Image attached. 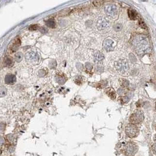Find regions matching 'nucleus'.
I'll list each match as a JSON object with an SVG mask.
<instances>
[{
	"label": "nucleus",
	"mask_w": 156,
	"mask_h": 156,
	"mask_svg": "<svg viewBox=\"0 0 156 156\" xmlns=\"http://www.w3.org/2000/svg\"><path fill=\"white\" fill-rule=\"evenodd\" d=\"M133 45L136 52L139 54H141L144 53L147 49L148 42L146 36L140 35L134 39L133 42Z\"/></svg>",
	"instance_id": "f257e3e1"
},
{
	"label": "nucleus",
	"mask_w": 156,
	"mask_h": 156,
	"mask_svg": "<svg viewBox=\"0 0 156 156\" xmlns=\"http://www.w3.org/2000/svg\"><path fill=\"white\" fill-rule=\"evenodd\" d=\"M144 119V115L143 112L138 110L132 115L130 117V122L131 124H138L143 121Z\"/></svg>",
	"instance_id": "f03ea898"
},
{
	"label": "nucleus",
	"mask_w": 156,
	"mask_h": 156,
	"mask_svg": "<svg viewBox=\"0 0 156 156\" xmlns=\"http://www.w3.org/2000/svg\"><path fill=\"white\" fill-rule=\"evenodd\" d=\"M125 132L126 134L130 138H134L138 135L139 129L134 125L130 124L126 127Z\"/></svg>",
	"instance_id": "7ed1b4c3"
},
{
	"label": "nucleus",
	"mask_w": 156,
	"mask_h": 156,
	"mask_svg": "<svg viewBox=\"0 0 156 156\" xmlns=\"http://www.w3.org/2000/svg\"><path fill=\"white\" fill-rule=\"evenodd\" d=\"M138 148L137 145L134 144V143H129L126 146L125 148V152L126 156H134L137 151Z\"/></svg>",
	"instance_id": "20e7f679"
},
{
	"label": "nucleus",
	"mask_w": 156,
	"mask_h": 156,
	"mask_svg": "<svg viewBox=\"0 0 156 156\" xmlns=\"http://www.w3.org/2000/svg\"><path fill=\"white\" fill-rule=\"evenodd\" d=\"M116 68L120 73H125L129 70V64L126 61L120 60L116 63Z\"/></svg>",
	"instance_id": "39448f33"
},
{
	"label": "nucleus",
	"mask_w": 156,
	"mask_h": 156,
	"mask_svg": "<svg viewBox=\"0 0 156 156\" xmlns=\"http://www.w3.org/2000/svg\"><path fill=\"white\" fill-rule=\"evenodd\" d=\"M109 26V21L104 18H101L98 20L97 28L100 30H103Z\"/></svg>",
	"instance_id": "423d86ee"
},
{
	"label": "nucleus",
	"mask_w": 156,
	"mask_h": 156,
	"mask_svg": "<svg viewBox=\"0 0 156 156\" xmlns=\"http://www.w3.org/2000/svg\"><path fill=\"white\" fill-rule=\"evenodd\" d=\"M105 11L108 15L112 16L116 14L117 8L114 4H108L105 7Z\"/></svg>",
	"instance_id": "0eeeda50"
},
{
	"label": "nucleus",
	"mask_w": 156,
	"mask_h": 156,
	"mask_svg": "<svg viewBox=\"0 0 156 156\" xmlns=\"http://www.w3.org/2000/svg\"><path fill=\"white\" fill-rule=\"evenodd\" d=\"M113 43V41L111 39H107L106 40H105L103 42V47L105 48V49L107 51V52H111V51L113 50V47L112 46V45Z\"/></svg>",
	"instance_id": "6e6552de"
},
{
	"label": "nucleus",
	"mask_w": 156,
	"mask_h": 156,
	"mask_svg": "<svg viewBox=\"0 0 156 156\" xmlns=\"http://www.w3.org/2000/svg\"><path fill=\"white\" fill-rule=\"evenodd\" d=\"M26 59L28 61H31V62H35V61L39 60V56L36 53L33 52H29L26 54Z\"/></svg>",
	"instance_id": "1a4fd4ad"
},
{
	"label": "nucleus",
	"mask_w": 156,
	"mask_h": 156,
	"mask_svg": "<svg viewBox=\"0 0 156 156\" xmlns=\"http://www.w3.org/2000/svg\"><path fill=\"white\" fill-rule=\"evenodd\" d=\"M16 81V77L13 74H7L5 77V83L7 84L12 85Z\"/></svg>",
	"instance_id": "9d476101"
},
{
	"label": "nucleus",
	"mask_w": 156,
	"mask_h": 156,
	"mask_svg": "<svg viewBox=\"0 0 156 156\" xmlns=\"http://www.w3.org/2000/svg\"><path fill=\"white\" fill-rule=\"evenodd\" d=\"M20 44H21V40L20 39H19V38H16V39H15V40H14V42L13 43V44H12V46H11V51H12V52L16 51L18 50L19 46H20Z\"/></svg>",
	"instance_id": "9b49d317"
},
{
	"label": "nucleus",
	"mask_w": 156,
	"mask_h": 156,
	"mask_svg": "<svg viewBox=\"0 0 156 156\" xmlns=\"http://www.w3.org/2000/svg\"><path fill=\"white\" fill-rule=\"evenodd\" d=\"M129 17L132 20H135L137 19V12L133 9H129L127 11Z\"/></svg>",
	"instance_id": "f8f14e48"
},
{
	"label": "nucleus",
	"mask_w": 156,
	"mask_h": 156,
	"mask_svg": "<svg viewBox=\"0 0 156 156\" xmlns=\"http://www.w3.org/2000/svg\"><path fill=\"white\" fill-rule=\"evenodd\" d=\"M104 55L100 52H96L94 53V59L96 62H100L104 59Z\"/></svg>",
	"instance_id": "ddd939ff"
},
{
	"label": "nucleus",
	"mask_w": 156,
	"mask_h": 156,
	"mask_svg": "<svg viewBox=\"0 0 156 156\" xmlns=\"http://www.w3.org/2000/svg\"><path fill=\"white\" fill-rule=\"evenodd\" d=\"M106 93L109 96L110 98L113 99V100L115 99L116 94H115V90H113V89L108 88L106 91Z\"/></svg>",
	"instance_id": "4468645a"
},
{
	"label": "nucleus",
	"mask_w": 156,
	"mask_h": 156,
	"mask_svg": "<svg viewBox=\"0 0 156 156\" xmlns=\"http://www.w3.org/2000/svg\"><path fill=\"white\" fill-rule=\"evenodd\" d=\"M46 23L47 26L50 28H55L56 27V22L52 19H50L47 21Z\"/></svg>",
	"instance_id": "2eb2a0df"
},
{
	"label": "nucleus",
	"mask_w": 156,
	"mask_h": 156,
	"mask_svg": "<svg viewBox=\"0 0 156 156\" xmlns=\"http://www.w3.org/2000/svg\"><path fill=\"white\" fill-rule=\"evenodd\" d=\"M56 81L58 83L60 84H63L66 82V79L63 78V77L58 76L56 77Z\"/></svg>",
	"instance_id": "dca6fc26"
},
{
	"label": "nucleus",
	"mask_w": 156,
	"mask_h": 156,
	"mask_svg": "<svg viewBox=\"0 0 156 156\" xmlns=\"http://www.w3.org/2000/svg\"><path fill=\"white\" fill-rule=\"evenodd\" d=\"M7 94V89L4 86H0V97L5 96Z\"/></svg>",
	"instance_id": "f3484780"
},
{
	"label": "nucleus",
	"mask_w": 156,
	"mask_h": 156,
	"mask_svg": "<svg viewBox=\"0 0 156 156\" xmlns=\"http://www.w3.org/2000/svg\"><path fill=\"white\" fill-rule=\"evenodd\" d=\"M22 58H23V55H22V54L20 53V52L16 53V55H15V60H16V62H21V61L22 60Z\"/></svg>",
	"instance_id": "a211bd4d"
},
{
	"label": "nucleus",
	"mask_w": 156,
	"mask_h": 156,
	"mask_svg": "<svg viewBox=\"0 0 156 156\" xmlns=\"http://www.w3.org/2000/svg\"><path fill=\"white\" fill-rule=\"evenodd\" d=\"M70 12V9H63V11H60L59 12V15L60 16H64V15H68Z\"/></svg>",
	"instance_id": "6ab92c4d"
},
{
	"label": "nucleus",
	"mask_w": 156,
	"mask_h": 156,
	"mask_svg": "<svg viewBox=\"0 0 156 156\" xmlns=\"http://www.w3.org/2000/svg\"><path fill=\"white\" fill-rule=\"evenodd\" d=\"M120 83H121V85L123 87H127L129 85V82L127 80H126V79H122L121 81H120Z\"/></svg>",
	"instance_id": "aec40b11"
},
{
	"label": "nucleus",
	"mask_w": 156,
	"mask_h": 156,
	"mask_svg": "<svg viewBox=\"0 0 156 156\" xmlns=\"http://www.w3.org/2000/svg\"><path fill=\"white\" fill-rule=\"evenodd\" d=\"M5 64H6L7 66H11V65H12V64H13V60H12V59H11V58L8 57L5 59Z\"/></svg>",
	"instance_id": "412c9836"
},
{
	"label": "nucleus",
	"mask_w": 156,
	"mask_h": 156,
	"mask_svg": "<svg viewBox=\"0 0 156 156\" xmlns=\"http://www.w3.org/2000/svg\"><path fill=\"white\" fill-rule=\"evenodd\" d=\"M113 28H114L115 30L116 31H120L122 29V25L121 23H116L114 25Z\"/></svg>",
	"instance_id": "4be33fe9"
},
{
	"label": "nucleus",
	"mask_w": 156,
	"mask_h": 156,
	"mask_svg": "<svg viewBox=\"0 0 156 156\" xmlns=\"http://www.w3.org/2000/svg\"><path fill=\"white\" fill-rule=\"evenodd\" d=\"M49 65H50V67L51 69H55V68L56 67V66H57L56 62L55 60H52V62H50Z\"/></svg>",
	"instance_id": "5701e85b"
},
{
	"label": "nucleus",
	"mask_w": 156,
	"mask_h": 156,
	"mask_svg": "<svg viewBox=\"0 0 156 156\" xmlns=\"http://www.w3.org/2000/svg\"><path fill=\"white\" fill-rule=\"evenodd\" d=\"M103 3V1H94L93 4L95 7H100L102 5Z\"/></svg>",
	"instance_id": "b1692460"
},
{
	"label": "nucleus",
	"mask_w": 156,
	"mask_h": 156,
	"mask_svg": "<svg viewBox=\"0 0 156 156\" xmlns=\"http://www.w3.org/2000/svg\"><path fill=\"white\" fill-rule=\"evenodd\" d=\"M139 25L141 27V28H143V29H146V28H147V27H146V23H144V22L143 21V19H140L139 22Z\"/></svg>",
	"instance_id": "393cba45"
},
{
	"label": "nucleus",
	"mask_w": 156,
	"mask_h": 156,
	"mask_svg": "<svg viewBox=\"0 0 156 156\" xmlns=\"http://www.w3.org/2000/svg\"><path fill=\"white\" fill-rule=\"evenodd\" d=\"M86 70L90 71L93 68V64L91 63L87 62V63H86Z\"/></svg>",
	"instance_id": "a878e982"
},
{
	"label": "nucleus",
	"mask_w": 156,
	"mask_h": 156,
	"mask_svg": "<svg viewBox=\"0 0 156 156\" xmlns=\"http://www.w3.org/2000/svg\"><path fill=\"white\" fill-rule=\"evenodd\" d=\"M38 28V25H32L29 26V30H31V31H35V30H36Z\"/></svg>",
	"instance_id": "bb28decb"
},
{
	"label": "nucleus",
	"mask_w": 156,
	"mask_h": 156,
	"mask_svg": "<svg viewBox=\"0 0 156 156\" xmlns=\"http://www.w3.org/2000/svg\"><path fill=\"white\" fill-rule=\"evenodd\" d=\"M122 102L126 103V102H127L129 101V98L127 97V96H123V97H122Z\"/></svg>",
	"instance_id": "cd10ccee"
},
{
	"label": "nucleus",
	"mask_w": 156,
	"mask_h": 156,
	"mask_svg": "<svg viewBox=\"0 0 156 156\" xmlns=\"http://www.w3.org/2000/svg\"><path fill=\"white\" fill-rule=\"evenodd\" d=\"M96 70H97L98 71L102 72L103 70V67L101 66H98L97 67H96Z\"/></svg>",
	"instance_id": "c85d7f7f"
},
{
	"label": "nucleus",
	"mask_w": 156,
	"mask_h": 156,
	"mask_svg": "<svg viewBox=\"0 0 156 156\" xmlns=\"http://www.w3.org/2000/svg\"><path fill=\"white\" fill-rule=\"evenodd\" d=\"M39 30H40V32L43 33H46L47 32V30L45 28H40V29H39Z\"/></svg>",
	"instance_id": "c756f323"
},
{
	"label": "nucleus",
	"mask_w": 156,
	"mask_h": 156,
	"mask_svg": "<svg viewBox=\"0 0 156 156\" xmlns=\"http://www.w3.org/2000/svg\"><path fill=\"white\" fill-rule=\"evenodd\" d=\"M152 150H153V152L154 153V154H156V145L155 144H154V145L152 147Z\"/></svg>",
	"instance_id": "7c9ffc66"
},
{
	"label": "nucleus",
	"mask_w": 156,
	"mask_h": 156,
	"mask_svg": "<svg viewBox=\"0 0 156 156\" xmlns=\"http://www.w3.org/2000/svg\"><path fill=\"white\" fill-rule=\"evenodd\" d=\"M4 142H5V140H4V139L2 138V137L0 138V144H3Z\"/></svg>",
	"instance_id": "2f4dec72"
},
{
	"label": "nucleus",
	"mask_w": 156,
	"mask_h": 156,
	"mask_svg": "<svg viewBox=\"0 0 156 156\" xmlns=\"http://www.w3.org/2000/svg\"><path fill=\"white\" fill-rule=\"evenodd\" d=\"M0 154H1V150L0 149Z\"/></svg>",
	"instance_id": "473e14b6"
}]
</instances>
